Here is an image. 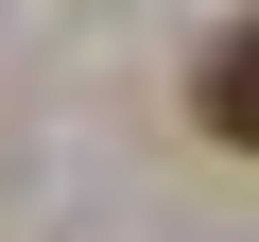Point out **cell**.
<instances>
[{"label":"cell","instance_id":"6da1fadb","mask_svg":"<svg viewBox=\"0 0 259 242\" xmlns=\"http://www.w3.org/2000/svg\"><path fill=\"white\" fill-rule=\"evenodd\" d=\"M190 121H207L225 156H259V18H242V35H207V69H190Z\"/></svg>","mask_w":259,"mask_h":242}]
</instances>
